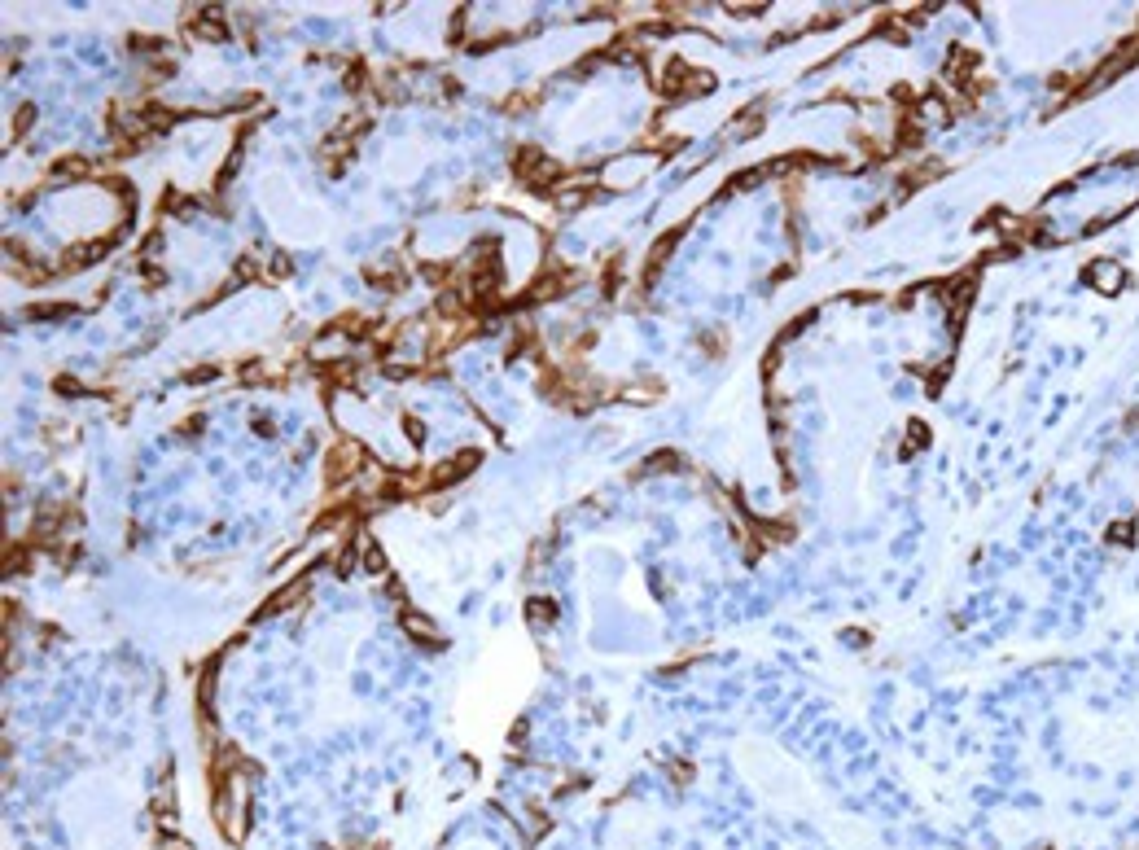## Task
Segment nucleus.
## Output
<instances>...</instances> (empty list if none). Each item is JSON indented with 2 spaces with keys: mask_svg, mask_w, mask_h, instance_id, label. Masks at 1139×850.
<instances>
[{
  "mask_svg": "<svg viewBox=\"0 0 1139 850\" xmlns=\"http://www.w3.org/2000/svg\"><path fill=\"white\" fill-rule=\"evenodd\" d=\"M189 31H202V36H228V22L220 18V9H202V14L189 18Z\"/></svg>",
  "mask_w": 1139,
  "mask_h": 850,
  "instance_id": "7ed1b4c3",
  "label": "nucleus"
},
{
  "mask_svg": "<svg viewBox=\"0 0 1139 850\" xmlns=\"http://www.w3.org/2000/svg\"><path fill=\"white\" fill-rule=\"evenodd\" d=\"M364 465V447L355 439H338L329 447V482H347Z\"/></svg>",
  "mask_w": 1139,
  "mask_h": 850,
  "instance_id": "f03ea898",
  "label": "nucleus"
},
{
  "mask_svg": "<svg viewBox=\"0 0 1139 850\" xmlns=\"http://www.w3.org/2000/svg\"><path fill=\"white\" fill-rule=\"evenodd\" d=\"M513 171L526 180V185H535V189H548L552 180L561 176V167H557V163H548V158L539 154V149H517Z\"/></svg>",
  "mask_w": 1139,
  "mask_h": 850,
  "instance_id": "f257e3e1",
  "label": "nucleus"
}]
</instances>
